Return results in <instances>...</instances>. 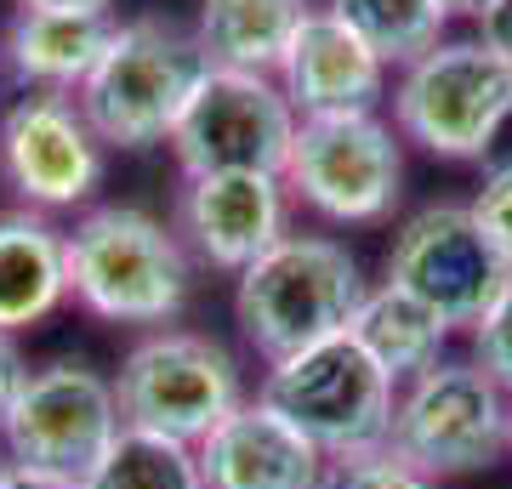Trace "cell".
<instances>
[{"instance_id": "20", "label": "cell", "mask_w": 512, "mask_h": 489, "mask_svg": "<svg viewBox=\"0 0 512 489\" xmlns=\"http://www.w3.org/2000/svg\"><path fill=\"white\" fill-rule=\"evenodd\" d=\"M80 484L86 489H205L194 444L143 433V427H120L114 444L97 455Z\"/></svg>"}, {"instance_id": "22", "label": "cell", "mask_w": 512, "mask_h": 489, "mask_svg": "<svg viewBox=\"0 0 512 489\" xmlns=\"http://www.w3.org/2000/svg\"><path fill=\"white\" fill-rule=\"evenodd\" d=\"M319 489H439L427 472H416L404 455L393 450H365V455H342L325 461V484Z\"/></svg>"}, {"instance_id": "16", "label": "cell", "mask_w": 512, "mask_h": 489, "mask_svg": "<svg viewBox=\"0 0 512 489\" xmlns=\"http://www.w3.org/2000/svg\"><path fill=\"white\" fill-rule=\"evenodd\" d=\"M114 35L109 12H18L6 29L12 74L46 91H80Z\"/></svg>"}, {"instance_id": "24", "label": "cell", "mask_w": 512, "mask_h": 489, "mask_svg": "<svg viewBox=\"0 0 512 489\" xmlns=\"http://www.w3.org/2000/svg\"><path fill=\"white\" fill-rule=\"evenodd\" d=\"M467 205H473V217L484 222V234L495 239V251L507 256V268H512V160L484 171V182H478V194Z\"/></svg>"}, {"instance_id": "19", "label": "cell", "mask_w": 512, "mask_h": 489, "mask_svg": "<svg viewBox=\"0 0 512 489\" xmlns=\"http://www.w3.org/2000/svg\"><path fill=\"white\" fill-rule=\"evenodd\" d=\"M348 336L404 387V381H416L421 370H433V364L444 359L450 325H444L427 302H416L410 290H399V285L382 279L376 290H365V302H359V313H353Z\"/></svg>"}, {"instance_id": "7", "label": "cell", "mask_w": 512, "mask_h": 489, "mask_svg": "<svg viewBox=\"0 0 512 489\" xmlns=\"http://www.w3.org/2000/svg\"><path fill=\"white\" fill-rule=\"evenodd\" d=\"M120 421L143 433L200 444L245 404L234 353L200 330H160L126 353L114 376Z\"/></svg>"}, {"instance_id": "21", "label": "cell", "mask_w": 512, "mask_h": 489, "mask_svg": "<svg viewBox=\"0 0 512 489\" xmlns=\"http://www.w3.org/2000/svg\"><path fill=\"white\" fill-rule=\"evenodd\" d=\"M330 12L348 23L382 63H416L444 40V12L439 0H330Z\"/></svg>"}, {"instance_id": "18", "label": "cell", "mask_w": 512, "mask_h": 489, "mask_svg": "<svg viewBox=\"0 0 512 489\" xmlns=\"http://www.w3.org/2000/svg\"><path fill=\"white\" fill-rule=\"evenodd\" d=\"M313 0H200V46L211 69L274 74Z\"/></svg>"}, {"instance_id": "10", "label": "cell", "mask_w": 512, "mask_h": 489, "mask_svg": "<svg viewBox=\"0 0 512 489\" xmlns=\"http://www.w3.org/2000/svg\"><path fill=\"white\" fill-rule=\"evenodd\" d=\"M296 137V109L279 91L274 74H239L211 69L183 109L171 148L183 177H211V171H285Z\"/></svg>"}, {"instance_id": "13", "label": "cell", "mask_w": 512, "mask_h": 489, "mask_svg": "<svg viewBox=\"0 0 512 489\" xmlns=\"http://www.w3.org/2000/svg\"><path fill=\"white\" fill-rule=\"evenodd\" d=\"M177 222L211 268L245 273L268 245L285 239V177H268V171L183 177Z\"/></svg>"}, {"instance_id": "12", "label": "cell", "mask_w": 512, "mask_h": 489, "mask_svg": "<svg viewBox=\"0 0 512 489\" xmlns=\"http://www.w3.org/2000/svg\"><path fill=\"white\" fill-rule=\"evenodd\" d=\"M0 171L35 211L80 205L103 182V143L69 91H35L0 120Z\"/></svg>"}, {"instance_id": "5", "label": "cell", "mask_w": 512, "mask_h": 489, "mask_svg": "<svg viewBox=\"0 0 512 489\" xmlns=\"http://www.w3.org/2000/svg\"><path fill=\"white\" fill-rule=\"evenodd\" d=\"M387 450L433 484L484 472L512 450V399L473 359H439L399 387Z\"/></svg>"}, {"instance_id": "9", "label": "cell", "mask_w": 512, "mask_h": 489, "mask_svg": "<svg viewBox=\"0 0 512 489\" xmlns=\"http://www.w3.org/2000/svg\"><path fill=\"white\" fill-rule=\"evenodd\" d=\"M507 279V256L495 251V239L484 234L473 205L456 200L421 205L416 217H404V228L387 245V285L427 302L450 330H473L495 296L507 290Z\"/></svg>"}, {"instance_id": "25", "label": "cell", "mask_w": 512, "mask_h": 489, "mask_svg": "<svg viewBox=\"0 0 512 489\" xmlns=\"http://www.w3.org/2000/svg\"><path fill=\"white\" fill-rule=\"evenodd\" d=\"M23 353H18V342L0 330V427H6V410H12V399H18V387H23Z\"/></svg>"}, {"instance_id": "3", "label": "cell", "mask_w": 512, "mask_h": 489, "mask_svg": "<svg viewBox=\"0 0 512 489\" xmlns=\"http://www.w3.org/2000/svg\"><path fill=\"white\" fill-rule=\"evenodd\" d=\"M69 296L109 325H165L188 302V251L137 205H97L63 234Z\"/></svg>"}, {"instance_id": "8", "label": "cell", "mask_w": 512, "mask_h": 489, "mask_svg": "<svg viewBox=\"0 0 512 489\" xmlns=\"http://www.w3.org/2000/svg\"><path fill=\"white\" fill-rule=\"evenodd\" d=\"M285 194L330 222H382L404 194V148L376 114L296 120L285 154Z\"/></svg>"}, {"instance_id": "14", "label": "cell", "mask_w": 512, "mask_h": 489, "mask_svg": "<svg viewBox=\"0 0 512 489\" xmlns=\"http://www.w3.org/2000/svg\"><path fill=\"white\" fill-rule=\"evenodd\" d=\"M279 91L291 97L296 120H330V114H376L387 91V63L353 35L330 6H313L296 40L279 57Z\"/></svg>"}, {"instance_id": "27", "label": "cell", "mask_w": 512, "mask_h": 489, "mask_svg": "<svg viewBox=\"0 0 512 489\" xmlns=\"http://www.w3.org/2000/svg\"><path fill=\"white\" fill-rule=\"evenodd\" d=\"M0 489H86L80 478H63V472H40V467H0Z\"/></svg>"}, {"instance_id": "6", "label": "cell", "mask_w": 512, "mask_h": 489, "mask_svg": "<svg viewBox=\"0 0 512 489\" xmlns=\"http://www.w3.org/2000/svg\"><path fill=\"white\" fill-rule=\"evenodd\" d=\"M404 143L439 160H478L512 120V63L484 40H439L393 86Z\"/></svg>"}, {"instance_id": "29", "label": "cell", "mask_w": 512, "mask_h": 489, "mask_svg": "<svg viewBox=\"0 0 512 489\" xmlns=\"http://www.w3.org/2000/svg\"><path fill=\"white\" fill-rule=\"evenodd\" d=\"M439 6L450 18H484V12H490V0H439Z\"/></svg>"}, {"instance_id": "4", "label": "cell", "mask_w": 512, "mask_h": 489, "mask_svg": "<svg viewBox=\"0 0 512 489\" xmlns=\"http://www.w3.org/2000/svg\"><path fill=\"white\" fill-rule=\"evenodd\" d=\"M393 399H399V381L348 330L279 359L262 381V404H274L325 461L387 450Z\"/></svg>"}, {"instance_id": "15", "label": "cell", "mask_w": 512, "mask_h": 489, "mask_svg": "<svg viewBox=\"0 0 512 489\" xmlns=\"http://www.w3.org/2000/svg\"><path fill=\"white\" fill-rule=\"evenodd\" d=\"M205 489H319L325 455L279 416L274 404L245 399L211 438L194 444Z\"/></svg>"}, {"instance_id": "2", "label": "cell", "mask_w": 512, "mask_h": 489, "mask_svg": "<svg viewBox=\"0 0 512 489\" xmlns=\"http://www.w3.org/2000/svg\"><path fill=\"white\" fill-rule=\"evenodd\" d=\"M365 273L348 245L325 234H285L234 285V319L268 364L342 336L365 302Z\"/></svg>"}, {"instance_id": "11", "label": "cell", "mask_w": 512, "mask_h": 489, "mask_svg": "<svg viewBox=\"0 0 512 489\" xmlns=\"http://www.w3.org/2000/svg\"><path fill=\"white\" fill-rule=\"evenodd\" d=\"M120 427L126 421H120L114 381L97 376L92 364L52 359V364H35L23 376L0 433H6V450H12L18 467L86 478L92 461L114 444Z\"/></svg>"}, {"instance_id": "1", "label": "cell", "mask_w": 512, "mask_h": 489, "mask_svg": "<svg viewBox=\"0 0 512 489\" xmlns=\"http://www.w3.org/2000/svg\"><path fill=\"white\" fill-rule=\"evenodd\" d=\"M211 74L200 35L171 18L114 23L97 69L80 86V114L97 131V143L148 148L171 143V131L194 103L200 80Z\"/></svg>"}, {"instance_id": "23", "label": "cell", "mask_w": 512, "mask_h": 489, "mask_svg": "<svg viewBox=\"0 0 512 489\" xmlns=\"http://www.w3.org/2000/svg\"><path fill=\"white\" fill-rule=\"evenodd\" d=\"M473 364L512 399V279L490 302V313L473 325Z\"/></svg>"}, {"instance_id": "28", "label": "cell", "mask_w": 512, "mask_h": 489, "mask_svg": "<svg viewBox=\"0 0 512 489\" xmlns=\"http://www.w3.org/2000/svg\"><path fill=\"white\" fill-rule=\"evenodd\" d=\"M18 12H109V0H12Z\"/></svg>"}, {"instance_id": "17", "label": "cell", "mask_w": 512, "mask_h": 489, "mask_svg": "<svg viewBox=\"0 0 512 489\" xmlns=\"http://www.w3.org/2000/svg\"><path fill=\"white\" fill-rule=\"evenodd\" d=\"M69 296L63 234L40 211H0V330L40 325Z\"/></svg>"}, {"instance_id": "26", "label": "cell", "mask_w": 512, "mask_h": 489, "mask_svg": "<svg viewBox=\"0 0 512 489\" xmlns=\"http://www.w3.org/2000/svg\"><path fill=\"white\" fill-rule=\"evenodd\" d=\"M478 29H484V46H490V52H501L512 63V0H490V12H484V18H478Z\"/></svg>"}]
</instances>
